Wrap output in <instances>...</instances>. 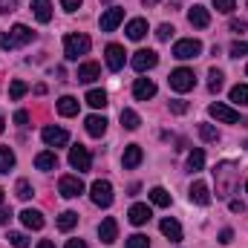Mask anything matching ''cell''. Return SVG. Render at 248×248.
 <instances>
[{
  "label": "cell",
  "instance_id": "f6af8a7d",
  "mask_svg": "<svg viewBox=\"0 0 248 248\" xmlns=\"http://www.w3.org/2000/svg\"><path fill=\"white\" fill-rule=\"evenodd\" d=\"M231 240H234V231H231V228H222V231H219V243H222V246H228Z\"/></svg>",
  "mask_w": 248,
  "mask_h": 248
},
{
  "label": "cell",
  "instance_id": "ac0fdd59",
  "mask_svg": "<svg viewBox=\"0 0 248 248\" xmlns=\"http://www.w3.org/2000/svg\"><path fill=\"white\" fill-rule=\"evenodd\" d=\"M98 75H101V66L95 61H87V63L78 66V81H81V84H93Z\"/></svg>",
  "mask_w": 248,
  "mask_h": 248
},
{
  "label": "cell",
  "instance_id": "9f6ffc18",
  "mask_svg": "<svg viewBox=\"0 0 248 248\" xmlns=\"http://www.w3.org/2000/svg\"><path fill=\"white\" fill-rule=\"evenodd\" d=\"M156 3H159V0H144V6H156Z\"/></svg>",
  "mask_w": 248,
  "mask_h": 248
},
{
  "label": "cell",
  "instance_id": "2e32d148",
  "mask_svg": "<svg viewBox=\"0 0 248 248\" xmlns=\"http://www.w3.org/2000/svg\"><path fill=\"white\" fill-rule=\"evenodd\" d=\"M187 20H190V26H196V29H208L211 15H208V9H205V6H193V9L187 12Z\"/></svg>",
  "mask_w": 248,
  "mask_h": 248
},
{
  "label": "cell",
  "instance_id": "d590c367",
  "mask_svg": "<svg viewBox=\"0 0 248 248\" xmlns=\"http://www.w3.org/2000/svg\"><path fill=\"white\" fill-rule=\"evenodd\" d=\"M199 136H202V141H219V133L211 124H199Z\"/></svg>",
  "mask_w": 248,
  "mask_h": 248
},
{
  "label": "cell",
  "instance_id": "83f0119b",
  "mask_svg": "<svg viewBox=\"0 0 248 248\" xmlns=\"http://www.w3.org/2000/svg\"><path fill=\"white\" fill-rule=\"evenodd\" d=\"M202 168H205V153L196 147V150H190V153H187V170H190V173H196V170H202Z\"/></svg>",
  "mask_w": 248,
  "mask_h": 248
},
{
  "label": "cell",
  "instance_id": "816d5d0a",
  "mask_svg": "<svg viewBox=\"0 0 248 248\" xmlns=\"http://www.w3.org/2000/svg\"><path fill=\"white\" fill-rule=\"evenodd\" d=\"M9 219H12V211L9 208H0V225H6Z\"/></svg>",
  "mask_w": 248,
  "mask_h": 248
},
{
  "label": "cell",
  "instance_id": "7dc6e473",
  "mask_svg": "<svg viewBox=\"0 0 248 248\" xmlns=\"http://www.w3.org/2000/svg\"><path fill=\"white\" fill-rule=\"evenodd\" d=\"M15 6H17V0H0V15H6V12H15Z\"/></svg>",
  "mask_w": 248,
  "mask_h": 248
},
{
  "label": "cell",
  "instance_id": "8fae6325",
  "mask_svg": "<svg viewBox=\"0 0 248 248\" xmlns=\"http://www.w3.org/2000/svg\"><path fill=\"white\" fill-rule=\"evenodd\" d=\"M122 20H124V9H119V6L107 9V12L101 15V32H113Z\"/></svg>",
  "mask_w": 248,
  "mask_h": 248
},
{
  "label": "cell",
  "instance_id": "5bb4252c",
  "mask_svg": "<svg viewBox=\"0 0 248 248\" xmlns=\"http://www.w3.org/2000/svg\"><path fill=\"white\" fill-rule=\"evenodd\" d=\"M104 55H107V66H110L113 72H119L124 66V55H127V52H124V46H119V44H110V46L104 49Z\"/></svg>",
  "mask_w": 248,
  "mask_h": 248
},
{
  "label": "cell",
  "instance_id": "f546056e",
  "mask_svg": "<svg viewBox=\"0 0 248 248\" xmlns=\"http://www.w3.org/2000/svg\"><path fill=\"white\" fill-rule=\"evenodd\" d=\"M150 202L159 205V208H168V205H170V193H168L165 187H153V190H150Z\"/></svg>",
  "mask_w": 248,
  "mask_h": 248
},
{
  "label": "cell",
  "instance_id": "9a60e30c",
  "mask_svg": "<svg viewBox=\"0 0 248 248\" xmlns=\"http://www.w3.org/2000/svg\"><path fill=\"white\" fill-rule=\"evenodd\" d=\"M141 159H144V153H141V147H139V144H127V147H124V159H122V165L127 168V170L139 168V165H141Z\"/></svg>",
  "mask_w": 248,
  "mask_h": 248
},
{
  "label": "cell",
  "instance_id": "484cf974",
  "mask_svg": "<svg viewBox=\"0 0 248 248\" xmlns=\"http://www.w3.org/2000/svg\"><path fill=\"white\" fill-rule=\"evenodd\" d=\"M87 133H90L93 139H101V136L107 133V119H104V116H90V119H87Z\"/></svg>",
  "mask_w": 248,
  "mask_h": 248
},
{
  "label": "cell",
  "instance_id": "6f0895ef",
  "mask_svg": "<svg viewBox=\"0 0 248 248\" xmlns=\"http://www.w3.org/2000/svg\"><path fill=\"white\" fill-rule=\"evenodd\" d=\"M3 124H6V122H3V116H0V133H3Z\"/></svg>",
  "mask_w": 248,
  "mask_h": 248
},
{
  "label": "cell",
  "instance_id": "4dcf8cb0",
  "mask_svg": "<svg viewBox=\"0 0 248 248\" xmlns=\"http://www.w3.org/2000/svg\"><path fill=\"white\" fill-rule=\"evenodd\" d=\"M75 225H78V214L75 211H63L61 217H58V228L61 231H72Z\"/></svg>",
  "mask_w": 248,
  "mask_h": 248
},
{
  "label": "cell",
  "instance_id": "ab89813d",
  "mask_svg": "<svg viewBox=\"0 0 248 248\" xmlns=\"http://www.w3.org/2000/svg\"><path fill=\"white\" fill-rule=\"evenodd\" d=\"M214 9L222 12V15H231V12L237 9V3H234V0H214Z\"/></svg>",
  "mask_w": 248,
  "mask_h": 248
},
{
  "label": "cell",
  "instance_id": "f907efd6",
  "mask_svg": "<svg viewBox=\"0 0 248 248\" xmlns=\"http://www.w3.org/2000/svg\"><path fill=\"white\" fill-rule=\"evenodd\" d=\"M231 32H246V20H231Z\"/></svg>",
  "mask_w": 248,
  "mask_h": 248
},
{
  "label": "cell",
  "instance_id": "603a6c76",
  "mask_svg": "<svg viewBox=\"0 0 248 248\" xmlns=\"http://www.w3.org/2000/svg\"><path fill=\"white\" fill-rule=\"evenodd\" d=\"M127 217H130V222H133V225H144V222H147L153 214H150V208H147V205L136 202V205L130 208V214H127Z\"/></svg>",
  "mask_w": 248,
  "mask_h": 248
},
{
  "label": "cell",
  "instance_id": "91938a15",
  "mask_svg": "<svg viewBox=\"0 0 248 248\" xmlns=\"http://www.w3.org/2000/svg\"><path fill=\"white\" fill-rule=\"evenodd\" d=\"M246 190H248V182H246Z\"/></svg>",
  "mask_w": 248,
  "mask_h": 248
},
{
  "label": "cell",
  "instance_id": "74e56055",
  "mask_svg": "<svg viewBox=\"0 0 248 248\" xmlns=\"http://www.w3.org/2000/svg\"><path fill=\"white\" fill-rule=\"evenodd\" d=\"M208 78H211V81H208V90H211V93H219V90H222V72H219V69H211Z\"/></svg>",
  "mask_w": 248,
  "mask_h": 248
},
{
  "label": "cell",
  "instance_id": "d6986e66",
  "mask_svg": "<svg viewBox=\"0 0 248 248\" xmlns=\"http://www.w3.org/2000/svg\"><path fill=\"white\" fill-rule=\"evenodd\" d=\"M12 41H15V46H23V44H32L35 41V32L29 29V26H23V23H17V26H12Z\"/></svg>",
  "mask_w": 248,
  "mask_h": 248
},
{
  "label": "cell",
  "instance_id": "4fadbf2b",
  "mask_svg": "<svg viewBox=\"0 0 248 248\" xmlns=\"http://www.w3.org/2000/svg\"><path fill=\"white\" fill-rule=\"evenodd\" d=\"M98 237H101V243H107V246L116 243V240H119V222H116L113 217H107V219L98 225Z\"/></svg>",
  "mask_w": 248,
  "mask_h": 248
},
{
  "label": "cell",
  "instance_id": "4316f807",
  "mask_svg": "<svg viewBox=\"0 0 248 248\" xmlns=\"http://www.w3.org/2000/svg\"><path fill=\"white\" fill-rule=\"evenodd\" d=\"M78 104H81L78 98L63 95L61 101H58V113H61V116H66V119H69V116H78Z\"/></svg>",
  "mask_w": 248,
  "mask_h": 248
},
{
  "label": "cell",
  "instance_id": "7a4b0ae2",
  "mask_svg": "<svg viewBox=\"0 0 248 248\" xmlns=\"http://www.w3.org/2000/svg\"><path fill=\"white\" fill-rule=\"evenodd\" d=\"M90 46H93V41H90L87 35H66V38H63V55H66L69 61H78L81 55H87Z\"/></svg>",
  "mask_w": 248,
  "mask_h": 248
},
{
  "label": "cell",
  "instance_id": "d4e9b609",
  "mask_svg": "<svg viewBox=\"0 0 248 248\" xmlns=\"http://www.w3.org/2000/svg\"><path fill=\"white\" fill-rule=\"evenodd\" d=\"M32 12L41 23H49L52 20V3L49 0H32Z\"/></svg>",
  "mask_w": 248,
  "mask_h": 248
},
{
  "label": "cell",
  "instance_id": "680465c9",
  "mask_svg": "<svg viewBox=\"0 0 248 248\" xmlns=\"http://www.w3.org/2000/svg\"><path fill=\"white\" fill-rule=\"evenodd\" d=\"M0 205H3V190H0Z\"/></svg>",
  "mask_w": 248,
  "mask_h": 248
},
{
  "label": "cell",
  "instance_id": "7bdbcfd3",
  "mask_svg": "<svg viewBox=\"0 0 248 248\" xmlns=\"http://www.w3.org/2000/svg\"><path fill=\"white\" fill-rule=\"evenodd\" d=\"M170 35H173V26H170V23H162V26L156 29V38H159V41H168Z\"/></svg>",
  "mask_w": 248,
  "mask_h": 248
},
{
  "label": "cell",
  "instance_id": "60d3db41",
  "mask_svg": "<svg viewBox=\"0 0 248 248\" xmlns=\"http://www.w3.org/2000/svg\"><path fill=\"white\" fill-rule=\"evenodd\" d=\"M240 55H248V41H234L231 44V58H240Z\"/></svg>",
  "mask_w": 248,
  "mask_h": 248
},
{
  "label": "cell",
  "instance_id": "7c38bea8",
  "mask_svg": "<svg viewBox=\"0 0 248 248\" xmlns=\"http://www.w3.org/2000/svg\"><path fill=\"white\" fill-rule=\"evenodd\" d=\"M133 95H136L139 101H147V98L156 95V84H153L150 78H136V84H133Z\"/></svg>",
  "mask_w": 248,
  "mask_h": 248
},
{
  "label": "cell",
  "instance_id": "3957f363",
  "mask_svg": "<svg viewBox=\"0 0 248 248\" xmlns=\"http://www.w3.org/2000/svg\"><path fill=\"white\" fill-rule=\"evenodd\" d=\"M193 87H196V75H193V69L179 66V69L170 72V90H176V93H187V90H193Z\"/></svg>",
  "mask_w": 248,
  "mask_h": 248
},
{
  "label": "cell",
  "instance_id": "6da1fadb",
  "mask_svg": "<svg viewBox=\"0 0 248 248\" xmlns=\"http://www.w3.org/2000/svg\"><path fill=\"white\" fill-rule=\"evenodd\" d=\"M214 182H217V196L228 199L237 190V185H240V168L234 162H219L214 168Z\"/></svg>",
  "mask_w": 248,
  "mask_h": 248
},
{
  "label": "cell",
  "instance_id": "e575fe53",
  "mask_svg": "<svg viewBox=\"0 0 248 248\" xmlns=\"http://www.w3.org/2000/svg\"><path fill=\"white\" fill-rule=\"evenodd\" d=\"M26 90H29V87H26L23 81H12V87H9V98H12V101H17V98H23V95H26Z\"/></svg>",
  "mask_w": 248,
  "mask_h": 248
},
{
  "label": "cell",
  "instance_id": "1f68e13d",
  "mask_svg": "<svg viewBox=\"0 0 248 248\" xmlns=\"http://www.w3.org/2000/svg\"><path fill=\"white\" fill-rule=\"evenodd\" d=\"M139 124H141V119H139L136 110H122V127L124 130H139Z\"/></svg>",
  "mask_w": 248,
  "mask_h": 248
},
{
  "label": "cell",
  "instance_id": "681fc988",
  "mask_svg": "<svg viewBox=\"0 0 248 248\" xmlns=\"http://www.w3.org/2000/svg\"><path fill=\"white\" fill-rule=\"evenodd\" d=\"M26 122H29V113H26V110H17V113H15V124H20V127H23Z\"/></svg>",
  "mask_w": 248,
  "mask_h": 248
},
{
  "label": "cell",
  "instance_id": "277c9868",
  "mask_svg": "<svg viewBox=\"0 0 248 248\" xmlns=\"http://www.w3.org/2000/svg\"><path fill=\"white\" fill-rule=\"evenodd\" d=\"M90 196H93V202L98 208H110L113 205V185L107 179H95L93 187H90Z\"/></svg>",
  "mask_w": 248,
  "mask_h": 248
},
{
  "label": "cell",
  "instance_id": "8d00e7d4",
  "mask_svg": "<svg viewBox=\"0 0 248 248\" xmlns=\"http://www.w3.org/2000/svg\"><path fill=\"white\" fill-rule=\"evenodd\" d=\"M15 193H17L20 199H29V196L35 193V187L29 185V179H17V187H15Z\"/></svg>",
  "mask_w": 248,
  "mask_h": 248
},
{
  "label": "cell",
  "instance_id": "9c48e42d",
  "mask_svg": "<svg viewBox=\"0 0 248 248\" xmlns=\"http://www.w3.org/2000/svg\"><path fill=\"white\" fill-rule=\"evenodd\" d=\"M58 190H61V196H66V199H75V196L84 193V182H81L78 176H61Z\"/></svg>",
  "mask_w": 248,
  "mask_h": 248
},
{
  "label": "cell",
  "instance_id": "ffe728a7",
  "mask_svg": "<svg viewBox=\"0 0 248 248\" xmlns=\"http://www.w3.org/2000/svg\"><path fill=\"white\" fill-rule=\"evenodd\" d=\"M147 35V20L144 17H133L130 23H127V38L130 41H141Z\"/></svg>",
  "mask_w": 248,
  "mask_h": 248
},
{
  "label": "cell",
  "instance_id": "8992f818",
  "mask_svg": "<svg viewBox=\"0 0 248 248\" xmlns=\"http://www.w3.org/2000/svg\"><path fill=\"white\" fill-rule=\"evenodd\" d=\"M208 113H211L217 122H222V124H246L243 119H240V113H237V110H231L228 104H219V101H217V104H211V107H208Z\"/></svg>",
  "mask_w": 248,
  "mask_h": 248
},
{
  "label": "cell",
  "instance_id": "b9f144b4",
  "mask_svg": "<svg viewBox=\"0 0 248 248\" xmlns=\"http://www.w3.org/2000/svg\"><path fill=\"white\" fill-rule=\"evenodd\" d=\"M9 243H12L15 248H26V246H29L26 234H9Z\"/></svg>",
  "mask_w": 248,
  "mask_h": 248
},
{
  "label": "cell",
  "instance_id": "44dd1931",
  "mask_svg": "<svg viewBox=\"0 0 248 248\" xmlns=\"http://www.w3.org/2000/svg\"><path fill=\"white\" fill-rule=\"evenodd\" d=\"M190 202H196V205H211V190L205 182H193L190 185Z\"/></svg>",
  "mask_w": 248,
  "mask_h": 248
},
{
  "label": "cell",
  "instance_id": "5b68a950",
  "mask_svg": "<svg viewBox=\"0 0 248 248\" xmlns=\"http://www.w3.org/2000/svg\"><path fill=\"white\" fill-rule=\"evenodd\" d=\"M199 52H202V44H199L196 38H182V41L173 44V58H179V61H190V58H196Z\"/></svg>",
  "mask_w": 248,
  "mask_h": 248
},
{
  "label": "cell",
  "instance_id": "f5cc1de1",
  "mask_svg": "<svg viewBox=\"0 0 248 248\" xmlns=\"http://www.w3.org/2000/svg\"><path fill=\"white\" fill-rule=\"evenodd\" d=\"M66 248H87V243H84V240H69Z\"/></svg>",
  "mask_w": 248,
  "mask_h": 248
},
{
  "label": "cell",
  "instance_id": "db71d44e",
  "mask_svg": "<svg viewBox=\"0 0 248 248\" xmlns=\"http://www.w3.org/2000/svg\"><path fill=\"white\" fill-rule=\"evenodd\" d=\"M231 211H234V214H240V211H246V205H243V202H237V199H234V202H231Z\"/></svg>",
  "mask_w": 248,
  "mask_h": 248
},
{
  "label": "cell",
  "instance_id": "c3c4849f",
  "mask_svg": "<svg viewBox=\"0 0 248 248\" xmlns=\"http://www.w3.org/2000/svg\"><path fill=\"white\" fill-rule=\"evenodd\" d=\"M61 6L66 12H75V9H81V0H61Z\"/></svg>",
  "mask_w": 248,
  "mask_h": 248
},
{
  "label": "cell",
  "instance_id": "30bf717a",
  "mask_svg": "<svg viewBox=\"0 0 248 248\" xmlns=\"http://www.w3.org/2000/svg\"><path fill=\"white\" fill-rule=\"evenodd\" d=\"M44 141L49 144V147H63L66 141H69V133L66 130H61V127H44Z\"/></svg>",
  "mask_w": 248,
  "mask_h": 248
},
{
  "label": "cell",
  "instance_id": "52a82bcc",
  "mask_svg": "<svg viewBox=\"0 0 248 248\" xmlns=\"http://www.w3.org/2000/svg\"><path fill=\"white\" fill-rule=\"evenodd\" d=\"M69 165H72L75 170H90V165H93V156H90V150H87L84 144H75V147H69Z\"/></svg>",
  "mask_w": 248,
  "mask_h": 248
},
{
  "label": "cell",
  "instance_id": "d6a6232c",
  "mask_svg": "<svg viewBox=\"0 0 248 248\" xmlns=\"http://www.w3.org/2000/svg\"><path fill=\"white\" fill-rule=\"evenodd\" d=\"M15 168V153L9 147H0V173H9Z\"/></svg>",
  "mask_w": 248,
  "mask_h": 248
},
{
  "label": "cell",
  "instance_id": "e0dca14e",
  "mask_svg": "<svg viewBox=\"0 0 248 248\" xmlns=\"http://www.w3.org/2000/svg\"><path fill=\"white\" fill-rule=\"evenodd\" d=\"M159 228H162V234H165V237H168L170 243H179V240H182V225H179V222H176L173 217H165Z\"/></svg>",
  "mask_w": 248,
  "mask_h": 248
},
{
  "label": "cell",
  "instance_id": "836d02e7",
  "mask_svg": "<svg viewBox=\"0 0 248 248\" xmlns=\"http://www.w3.org/2000/svg\"><path fill=\"white\" fill-rule=\"evenodd\" d=\"M231 101L234 104H248V84H237V87H231Z\"/></svg>",
  "mask_w": 248,
  "mask_h": 248
},
{
  "label": "cell",
  "instance_id": "bcb514c9",
  "mask_svg": "<svg viewBox=\"0 0 248 248\" xmlns=\"http://www.w3.org/2000/svg\"><path fill=\"white\" fill-rule=\"evenodd\" d=\"M0 46H3V49H15V41H12V35L0 32Z\"/></svg>",
  "mask_w": 248,
  "mask_h": 248
},
{
  "label": "cell",
  "instance_id": "cb8c5ba5",
  "mask_svg": "<svg viewBox=\"0 0 248 248\" xmlns=\"http://www.w3.org/2000/svg\"><path fill=\"white\" fill-rule=\"evenodd\" d=\"M20 219H23V225H26V228H32V231H41V228H44V214H41V211L26 208V211L20 214Z\"/></svg>",
  "mask_w": 248,
  "mask_h": 248
},
{
  "label": "cell",
  "instance_id": "94428289",
  "mask_svg": "<svg viewBox=\"0 0 248 248\" xmlns=\"http://www.w3.org/2000/svg\"><path fill=\"white\" fill-rule=\"evenodd\" d=\"M246 72H248V69H246Z\"/></svg>",
  "mask_w": 248,
  "mask_h": 248
},
{
  "label": "cell",
  "instance_id": "7402d4cb",
  "mask_svg": "<svg viewBox=\"0 0 248 248\" xmlns=\"http://www.w3.org/2000/svg\"><path fill=\"white\" fill-rule=\"evenodd\" d=\"M35 168H38V170H55V168H58V156H55L52 150H44V153L35 156Z\"/></svg>",
  "mask_w": 248,
  "mask_h": 248
},
{
  "label": "cell",
  "instance_id": "ba28073f",
  "mask_svg": "<svg viewBox=\"0 0 248 248\" xmlns=\"http://www.w3.org/2000/svg\"><path fill=\"white\" fill-rule=\"evenodd\" d=\"M133 69L136 72H147V69H153L156 63H159V55L153 52V49H139L136 55H133Z\"/></svg>",
  "mask_w": 248,
  "mask_h": 248
},
{
  "label": "cell",
  "instance_id": "11a10c76",
  "mask_svg": "<svg viewBox=\"0 0 248 248\" xmlns=\"http://www.w3.org/2000/svg\"><path fill=\"white\" fill-rule=\"evenodd\" d=\"M38 248H55V243H49V240H41V243H38Z\"/></svg>",
  "mask_w": 248,
  "mask_h": 248
},
{
  "label": "cell",
  "instance_id": "f35d334b",
  "mask_svg": "<svg viewBox=\"0 0 248 248\" xmlns=\"http://www.w3.org/2000/svg\"><path fill=\"white\" fill-rule=\"evenodd\" d=\"M127 248H150V240L144 234H133V237H127Z\"/></svg>",
  "mask_w": 248,
  "mask_h": 248
},
{
  "label": "cell",
  "instance_id": "f1b7e54d",
  "mask_svg": "<svg viewBox=\"0 0 248 248\" xmlns=\"http://www.w3.org/2000/svg\"><path fill=\"white\" fill-rule=\"evenodd\" d=\"M87 104L95 107V110H98V107H107V93H104V90H90V93H87Z\"/></svg>",
  "mask_w": 248,
  "mask_h": 248
},
{
  "label": "cell",
  "instance_id": "ee69618b",
  "mask_svg": "<svg viewBox=\"0 0 248 248\" xmlns=\"http://www.w3.org/2000/svg\"><path fill=\"white\" fill-rule=\"evenodd\" d=\"M170 113H176V116H182V113H187V101H182V98L170 101Z\"/></svg>",
  "mask_w": 248,
  "mask_h": 248
}]
</instances>
